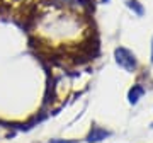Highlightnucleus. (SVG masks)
Returning a JSON list of instances; mask_svg holds the SVG:
<instances>
[{
	"label": "nucleus",
	"mask_w": 153,
	"mask_h": 143,
	"mask_svg": "<svg viewBox=\"0 0 153 143\" xmlns=\"http://www.w3.org/2000/svg\"><path fill=\"white\" fill-rule=\"evenodd\" d=\"M145 94H146V87L141 82L133 83L129 87V90H128V102H129V106H136L145 97Z\"/></svg>",
	"instance_id": "nucleus-3"
},
{
	"label": "nucleus",
	"mask_w": 153,
	"mask_h": 143,
	"mask_svg": "<svg viewBox=\"0 0 153 143\" xmlns=\"http://www.w3.org/2000/svg\"><path fill=\"white\" fill-rule=\"evenodd\" d=\"M99 2H100V4H109L111 0H99Z\"/></svg>",
	"instance_id": "nucleus-7"
},
{
	"label": "nucleus",
	"mask_w": 153,
	"mask_h": 143,
	"mask_svg": "<svg viewBox=\"0 0 153 143\" xmlns=\"http://www.w3.org/2000/svg\"><path fill=\"white\" fill-rule=\"evenodd\" d=\"M150 61H152V65H153V38H152V50H150Z\"/></svg>",
	"instance_id": "nucleus-6"
},
{
	"label": "nucleus",
	"mask_w": 153,
	"mask_h": 143,
	"mask_svg": "<svg viewBox=\"0 0 153 143\" xmlns=\"http://www.w3.org/2000/svg\"><path fill=\"white\" fill-rule=\"evenodd\" d=\"M124 4L134 16H138V17L145 16V7H143V4L140 0H124Z\"/></svg>",
	"instance_id": "nucleus-4"
},
{
	"label": "nucleus",
	"mask_w": 153,
	"mask_h": 143,
	"mask_svg": "<svg viewBox=\"0 0 153 143\" xmlns=\"http://www.w3.org/2000/svg\"><path fill=\"white\" fill-rule=\"evenodd\" d=\"M114 61L128 73H136L140 70V61L136 55L126 46H117L114 50Z\"/></svg>",
	"instance_id": "nucleus-1"
},
{
	"label": "nucleus",
	"mask_w": 153,
	"mask_h": 143,
	"mask_svg": "<svg viewBox=\"0 0 153 143\" xmlns=\"http://www.w3.org/2000/svg\"><path fill=\"white\" fill-rule=\"evenodd\" d=\"M111 136H112L111 130L100 126L97 123H94L92 126H90V130H88L87 136H85V143H102L104 140H107Z\"/></svg>",
	"instance_id": "nucleus-2"
},
{
	"label": "nucleus",
	"mask_w": 153,
	"mask_h": 143,
	"mask_svg": "<svg viewBox=\"0 0 153 143\" xmlns=\"http://www.w3.org/2000/svg\"><path fill=\"white\" fill-rule=\"evenodd\" d=\"M150 128H152V130H153V123H152V124H150Z\"/></svg>",
	"instance_id": "nucleus-8"
},
{
	"label": "nucleus",
	"mask_w": 153,
	"mask_h": 143,
	"mask_svg": "<svg viewBox=\"0 0 153 143\" xmlns=\"http://www.w3.org/2000/svg\"><path fill=\"white\" fill-rule=\"evenodd\" d=\"M48 143H78V140H75V138H51V140H48Z\"/></svg>",
	"instance_id": "nucleus-5"
}]
</instances>
